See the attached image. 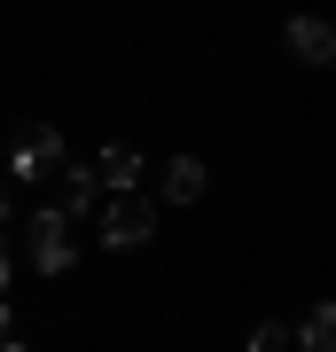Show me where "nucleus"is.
Masks as SVG:
<instances>
[{"mask_svg": "<svg viewBox=\"0 0 336 352\" xmlns=\"http://www.w3.org/2000/svg\"><path fill=\"white\" fill-rule=\"evenodd\" d=\"M0 219H8V188H0Z\"/></svg>", "mask_w": 336, "mask_h": 352, "instance_id": "nucleus-11", "label": "nucleus"}, {"mask_svg": "<svg viewBox=\"0 0 336 352\" xmlns=\"http://www.w3.org/2000/svg\"><path fill=\"white\" fill-rule=\"evenodd\" d=\"M55 180H63V204H55V212H87V204L102 196V180H94V173H78V164H63Z\"/></svg>", "mask_w": 336, "mask_h": 352, "instance_id": "nucleus-7", "label": "nucleus"}, {"mask_svg": "<svg viewBox=\"0 0 336 352\" xmlns=\"http://www.w3.org/2000/svg\"><path fill=\"white\" fill-rule=\"evenodd\" d=\"M149 235H157V204L149 196H117L110 212H102V243H110V251H141Z\"/></svg>", "mask_w": 336, "mask_h": 352, "instance_id": "nucleus-1", "label": "nucleus"}, {"mask_svg": "<svg viewBox=\"0 0 336 352\" xmlns=\"http://www.w3.org/2000/svg\"><path fill=\"white\" fill-rule=\"evenodd\" d=\"M39 173H63V133H24V149H16V180H39Z\"/></svg>", "mask_w": 336, "mask_h": 352, "instance_id": "nucleus-4", "label": "nucleus"}, {"mask_svg": "<svg viewBox=\"0 0 336 352\" xmlns=\"http://www.w3.org/2000/svg\"><path fill=\"white\" fill-rule=\"evenodd\" d=\"M94 180H102V188H117V196H133V180H141V157H133V149H102Z\"/></svg>", "mask_w": 336, "mask_h": 352, "instance_id": "nucleus-5", "label": "nucleus"}, {"mask_svg": "<svg viewBox=\"0 0 336 352\" xmlns=\"http://www.w3.org/2000/svg\"><path fill=\"white\" fill-rule=\"evenodd\" d=\"M0 352H32V344H0Z\"/></svg>", "mask_w": 336, "mask_h": 352, "instance_id": "nucleus-12", "label": "nucleus"}, {"mask_svg": "<svg viewBox=\"0 0 336 352\" xmlns=\"http://www.w3.org/2000/svg\"><path fill=\"white\" fill-rule=\"evenodd\" d=\"M298 344H305V352H336V305H313L305 329H298Z\"/></svg>", "mask_w": 336, "mask_h": 352, "instance_id": "nucleus-8", "label": "nucleus"}, {"mask_svg": "<svg viewBox=\"0 0 336 352\" xmlns=\"http://www.w3.org/2000/svg\"><path fill=\"white\" fill-rule=\"evenodd\" d=\"M289 344H298V329H289V321H258L243 352H289Z\"/></svg>", "mask_w": 336, "mask_h": 352, "instance_id": "nucleus-9", "label": "nucleus"}, {"mask_svg": "<svg viewBox=\"0 0 336 352\" xmlns=\"http://www.w3.org/2000/svg\"><path fill=\"white\" fill-rule=\"evenodd\" d=\"M32 266L39 274H63V266H71V212L47 204V212L32 219Z\"/></svg>", "mask_w": 336, "mask_h": 352, "instance_id": "nucleus-2", "label": "nucleus"}, {"mask_svg": "<svg viewBox=\"0 0 336 352\" xmlns=\"http://www.w3.org/2000/svg\"><path fill=\"white\" fill-rule=\"evenodd\" d=\"M289 55H305V63H336V24H321V16H289Z\"/></svg>", "mask_w": 336, "mask_h": 352, "instance_id": "nucleus-3", "label": "nucleus"}, {"mask_svg": "<svg viewBox=\"0 0 336 352\" xmlns=\"http://www.w3.org/2000/svg\"><path fill=\"white\" fill-rule=\"evenodd\" d=\"M203 180H212V173H203L196 157H172V164H164V196H172V204H196Z\"/></svg>", "mask_w": 336, "mask_h": 352, "instance_id": "nucleus-6", "label": "nucleus"}, {"mask_svg": "<svg viewBox=\"0 0 336 352\" xmlns=\"http://www.w3.org/2000/svg\"><path fill=\"white\" fill-rule=\"evenodd\" d=\"M0 298H8V243H0Z\"/></svg>", "mask_w": 336, "mask_h": 352, "instance_id": "nucleus-10", "label": "nucleus"}]
</instances>
